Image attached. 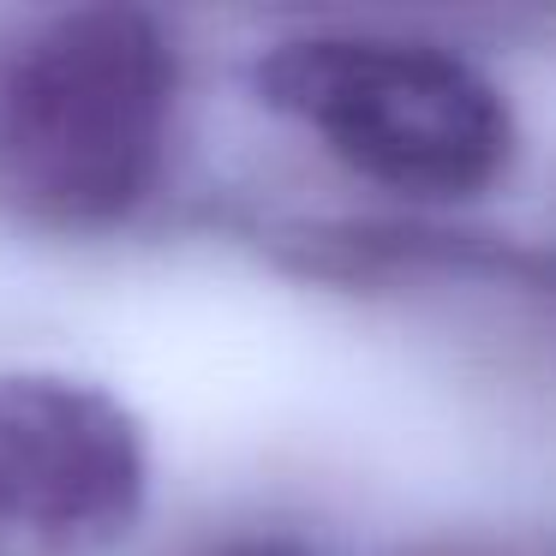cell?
<instances>
[{
  "label": "cell",
  "mask_w": 556,
  "mask_h": 556,
  "mask_svg": "<svg viewBox=\"0 0 556 556\" xmlns=\"http://www.w3.org/2000/svg\"><path fill=\"white\" fill-rule=\"evenodd\" d=\"M180 49L132 7L66 13L0 61V192L42 228L126 222L168 156Z\"/></svg>",
  "instance_id": "cell-1"
},
{
  "label": "cell",
  "mask_w": 556,
  "mask_h": 556,
  "mask_svg": "<svg viewBox=\"0 0 556 556\" xmlns=\"http://www.w3.org/2000/svg\"><path fill=\"white\" fill-rule=\"evenodd\" d=\"M252 90L389 192L472 198L515 162L503 90L437 42L353 30L288 37L252 66Z\"/></svg>",
  "instance_id": "cell-2"
},
{
  "label": "cell",
  "mask_w": 556,
  "mask_h": 556,
  "mask_svg": "<svg viewBox=\"0 0 556 556\" xmlns=\"http://www.w3.org/2000/svg\"><path fill=\"white\" fill-rule=\"evenodd\" d=\"M150 448L97 383L0 377V556H102L138 527Z\"/></svg>",
  "instance_id": "cell-3"
},
{
  "label": "cell",
  "mask_w": 556,
  "mask_h": 556,
  "mask_svg": "<svg viewBox=\"0 0 556 556\" xmlns=\"http://www.w3.org/2000/svg\"><path fill=\"white\" fill-rule=\"evenodd\" d=\"M198 556H312L300 539H281V532H245V539H222Z\"/></svg>",
  "instance_id": "cell-4"
},
{
  "label": "cell",
  "mask_w": 556,
  "mask_h": 556,
  "mask_svg": "<svg viewBox=\"0 0 556 556\" xmlns=\"http://www.w3.org/2000/svg\"><path fill=\"white\" fill-rule=\"evenodd\" d=\"M496 264H508V269H520V276L556 288V252H539V257H496Z\"/></svg>",
  "instance_id": "cell-5"
}]
</instances>
